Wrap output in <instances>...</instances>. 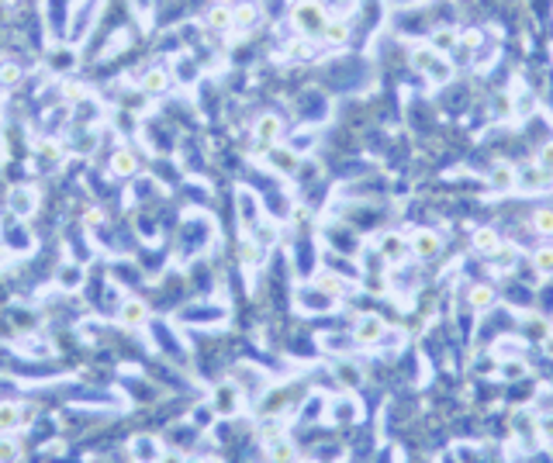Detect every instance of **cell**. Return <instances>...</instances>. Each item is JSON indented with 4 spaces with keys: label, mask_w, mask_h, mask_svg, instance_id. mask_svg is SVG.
Returning <instances> with one entry per match:
<instances>
[{
    "label": "cell",
    "mask_w": 553,
    "mask_h": 463,
    "mask_svg": "<svg viewBox=\"0 0 553 463\" xmlns=\"http://www.w3.org/2000/svg\"><path fill=\"white\" fill-rule=\"evenodd\" d=\"M28 425V411L17 401H0V436H17Z\"/></svg>",
    "instance_id": "cell-6"
},
{
    "label": "cell",
    "mask_w": 553,
    "mask_h": 463,
    "mask_svg": "<svg viewBox=\"0 0 553 463\" xmlns=\"http://www.w3.org/2000/svg\"><path fill=\"white\" fill-rule=\"evenodd\" d=\"M436 63H439V52H436L433 45H415V49H412V66H415L419 73H429Z\"/></svg>",
    "instance_id": "cell-23"
},
{
    "label": "cell",
    "mask_w": 553,
    "mask_h": 463,
    "mask_svg": "<svg viewBox=\"0 0 553 463\" xmlns=\"http://www.w3.org/2000/svg\"><path fill=\"white\" fill-rule=\"evenodd\" d=\"M460 42H463V49H474V45L481 42V31H467V35L460 38Z\"/></svg>",
    "instance_id": "cell-42"
},
{
    "label": "cell",
    "mask_w": 553,
    "mask_h": 463,
    "mask_svg": "<svg viewBox=\"0 0 553 463\" xmlns=\"http://www.w3.org/2000/svg\"><path fill=\"white\" fill-rule=\"evenodd\" d=\"M287 52H290V56H297V59H308V56H311V45H308V42H294Z\"/></svg>",
    "instance_id": "cell-39"
},
{
    "label": "cell",
    "mask_w": 553,
    "mask_h": 463,
    "mask_svg": "<svg viewBox=\"0 0 553 463\" xmlns=\"http://www.w3.org/2000/svg\"><path fill=\"white\" fill-rule=\"evenodd\" d=\"M170 87V73L163 70V66H153L146 77H142V91L146 93H163Z\"/></svg>",
    "instance_id": "cell-25"
},
{
    "label": "cell",
    "mask_w": 553,
    "mask_h": 463,
    "mask_svg": "<svg viewBox=\"0 0 553 463\" xmlns=\"http://www.w3.org/2000/svg\"><path fill=\"white\" fill-rule=\"evenodd\" d=\"M17 77H21V73H17V66H14V63H3V66H0V80H3V87H14V84H17Z\"/></svg>",
    "instance_id": "cell-37"
},
{
    "label": "cell",
    "mask_w": 553,
    "mask_h": 463,
    "mask_svg": "<svg viewBox=\"0 0 553 463\" xmlns=\"http://www.w3.org/2000/svg\"><path fill=\"white\" fill-rule=\"evenodd\" d=\"M515 184H519V170H515V166L498 163V166L488 170V190H494V194H512Z\"/></svg>",
    "instance_id": "cell-8"
},
{
    "label": "cell",
    "mask_w": 553,
    "mask_h": 463,
    "mask_svg": "<svg viewBox=\"0 0 553 463\" xmlns=\"http://www.w3.org/2000/svg\"><path fill=\"white\" fill-rule=\"evenodd\" d=\"M118 318H121L125 329H142V325L149 322V304L132 297V301H125V304L118 308Z\"/></svg>",
    "instance_id": "cell-13"
},
{
    "label": "cell",
    "mask_w": 553,
    "mask_h": 463,
    "mask_svg": "<svg viewBox=\"0 0 553 463\" xmlns=\"http://www.w3.org/2000/svg\"><path fill=\"white\" fill-rule=\"evenodd\" d=\"M529 373V367L522 363V360H505V367H501V377L505 380H519V377H526Z\"/></svg>",
    "instance_id": "cell-34"
},
{
    "label": "cell",
    "mask_w": 553,
    "mask_h": 463,
    "mask_svg": "<svg viewBox=\"0 0 553 463\" xmlns=\"http://www.w3.org/2000/svg\"><path fill=\"white\" fill-rule=\"evenodd\" d=\"M467 304H470L474 311H488V308L494 304V290H491L488 283H474L470 294H467Z\"/></svg>",
    "instance_id": "cell-24"
},
{
    "label": "cell",
    "mask_w": 553,
    "mask_h": 463,
    "mask_svg": "<svg viewBox=\"0 0 553 463\" xmlns=\"http://www.w3.org/2000/svg\"><path fill=\"white\" fill-rule=\"evenodd\" d=\"M21 457H24V446L14 436H0V463H21Z\"/></svg>",
    "instance_id": "cell-29"
},
{
    "label": "cell",
    "mask_w": 553,
    "mask_h": 463,
    "mask_svg": "<svg viewBox=\"0 0 553 463\" xmlns=\"http://www.w3.org/2000/svg\"><path fill=\"white\" fill-rule=\"evenodd\" d=\"M533 432H536V439H540L543 446H553V411H547V415H536V422H533Z\"/></svg>",
    "instance_id": "cell-31"
},
{
    "label": "cell",
    "mask_w": 553,
    "mask_h": 463,
    "mask_svg": "<svg viewBox=\"0 0 553 463\" xmlns=\"http://www.w3.org/2000/svg\"><path fill=\"white\" fill-rule=\"evenodd\" d=\"M322 38H325L329 45H346V42H350V24H346V21H329L325 31H322Z\"/></svg>",
    "instance_id": "cell-28"
},
{
    "label": "cell",
    "mask_w": 553,
    "mask_h": 463,
    "mask_svg": "<svg viewBox=\"0 0 553 463\" xmlns=\"http://www.w3.org/2000/svg\"><path fill=\"white\" fill-rule=\"evenodd\" d=\"M290 21H294V28H297L304 38L322 35V31H325V24H329L325 7H322L318 0H297V3H294V10H290Z\"/></svg>",
    "instance_id": "cell-1"
},
{
    "label": "cell",
    "mask_w": 553,
    "mask_h": 463,
    "mask_svg": "<svg viewBox=\"0 0 553 463\" xmlns=\"http://www.w3.org/2000/svg\"><path fill=\"white\" fill-rule=\"evenodd\" d=\"M533 228H536L540 235L553 239V207H540V211L533 214Z\"/></svg>",
    "instance_id": "cell-32"
},
{
    "label": "cell",
    "mask_w": 553,
    "mask_h": 463,
    "mask_svg": "<svg viewBox=\"0 0 553 463\" xmlns=\"http://www.w3.org/2000/svg\"><path fill=\"white\" fill-rule=\"evenodd\" d=\"M263 453H267V463H297V446H294V439H287V436L267 443Z\"/></svg>",
    "instance_id": "cell-15"
},
{
    "label": "cell",
    "mask_w": 553,
    "mask_h": 463,
    "mask_svg": "<svg viewBox=\"0 0 553 463\" xmlns=\"http://www.w3.org/2000/svg\"><path fill=\"white\" fill-rule=\"evenodd\" d=\"M184 463H211V460H204V457H184Z\"/></svg>",
    "instance_id": "cell-43"
},
{
    "label": "cell",
    "mask_w": 553,
    "mask_h": 463,
    "mask_svg": "<svg viewBox=\"0 0 553 463\" xmlns=\"http://www.w3.org/2000/svg\"><path fill=\"white\" fill-rule=\"evenodd\" d=\"M336 377H339L343 384H350V387L360 384V370H357V367H346V363H336Z\"/></svg>",
    "instance_id": "cell-35"
},
{
    "label": "cell",
    "mask_w": 553,
    "mask_h": 463,
    "mask_svg": "<svg viewBox=\"0 0 553 463\" xmlns=\"http://www.w3.org/2000/svg\"><path fill=\"white\" fill-rule=\"evenodd\" d=\"M135 170H139V156L132 152V149H114V156H111V173L114 177H135Z\"/></svg>",
    "instance_id": "cell-16"
},
{
    "label": "cell",
    "mask_w": 553,
    "mask_h": 463,
    "mask_svg": "<svg viewBox=\"0 0 553 463\" xmlns=\"http://www.w3.org/2000/svg\"><path fill=\"white\" fill-rule=\"evenodd\" d=\"M260 260H263V246H260L253 235H242V242H239V263H242L246 270H253Z\"/></svg>",
    "instance_id": "cell-21"
},
{
    "label": "cell",
    "mask_w": 553,
    "mask_h": 463,
    "mask_svg": "<svg viewBox=\"0 0 553 463\" xmlns=\"http://www.w3.org/2000/svg\"><path fill=\"white\" fill-rule=\"evenodd\" d=\"M408 249H412V256H419V260H436V256L443 253V239H439V232H433V228H415L412 239H408Z\"/></svg>",
    "instance_id": "cell-3"
},
{
    "label": "cell",
    "mask_w": 553,
    "mask_h": 463,
    "mask_svg": "<svg viewBox=\"0 0 553 463\" xmlns=\"http://www.w3.org/2000/svg\"><path fill=\"white\" fill-rule=\"evenodd\" d=\"M408 253H412V249H408L405 235H398V232H384V235H380V256H384L387 263H405Z\"/></svg>",
    "instance_id": "cell-12"
},
{
    "label": "cell",
    "mask_w": 553,
    "mask_h": 463,
    "mask_svg": "<svg viewBox=\"0 0 553 463\" xmlns=\"http://www.w3.org/2000/svg\"><path fill=\"white\" fill-rule=\"evenodd\" d=\"M457 42H460V35H457V31H450V28H443V31H436V35H433V42H429V45H433L436 52H450Z\"/></svg>",
    "instance_id": "cell-33"
},
{
    "label": "cell",
    "mask_w": 553,
    "mask_h": 463,
    "mask_svg": "<svg viewBox=\"0 0 553 463\" xmlns=\"http://www.w3.org/2000/svg\"><path fill=\"white\" fill-rule=\"evenodd\" d=\"M267 159H270V166H274L276 173H294V166H297V152H294V149H276V146H270V149H267Z\"/></svg>",
    "instance_id": "cell-20"
},
{
    "label": "cell",
    "mask_w": 553,
    "mask_h": 463,
    "mask_svg": "<svg viewBox=\"0 0 553 463\" xmlns=\"http://www.w3.org/2000/svg\"><path fill=\"white\" fill-rule=\"evenodd\" d=\"M7 207L17 214V218H28V214H35V207H38V190L35 187H10V194H7Z\"/></svg>",
    "instance_id": "cell-5"
},
{
    "label": "cell",
    "mask_w": 553,
    "mask_h": 463,
    "mask_svg": "<svg viewBox=\"0 0 553 463\" xmlns=\"http://www.w3.org/2000/svg\"><path fill=\"white\" fill-rule=\"evenodd\" d=\"M536 166H543L547 173H553V142H543V149L536 156Z\"/></svg>",
    "instance_id": "cell-36"
},
{
    "label": "cell",
    "mask_w": 553,
    "mask_h": 463,
    "mask_svg": "<svg viewBox=\"0 0 553 463\" xmlns=\"http://www.w3.org/2000/svg\"><path fill=\"white\" fill-rule=\"evenodd\" d=\"M332 301H336V297H329V294L318 290V287H301V290H297V304H301L304 311H315V315H318V311H332Z\"/></svg>",
    "instance_id": "cell-14"
},
{
    "label": "cell",
    "mask_w": 553,
    "mask_h": 463,
    "mask_svg": "<svg viewBox=\"0 0 553 463\" xmlns=\"http://www.w3.org/2000/svg\"><path fill=\"white\" fill-rule=\"evenodd\" d=\"M211 463H215V460H211Z\"/></svg>",
    "instance_id": "cell-44"
},
{
    "label": "cell",
    "mask_w": 553,
    "mask_h": 463,
    "mask_svg": "<svg viewBox=\"0 0 553 463\" xmlns=\"http://www.w3.org/2000/svg\"><path fill=\"white\" fill-rule=\"evenodd\" d=\"M156 463H184V453H177V450H163V457Z\"/></svg>",
    "instance_id": "cell-41"
},
{
    "label": "cell",
    "mask_w": 553,
    "mask_h": 463,
    "mask_svg": "<svg viewBox=\"0 0 553 463\" xmlns=\"http://www.w3.org/2000/svg\"><path fill=\"white\" fill-rule=\"evenodd\" d=\"M239 405H242V391H239V384H218L215 387V394H211V411H218V415H235L239 411Z\"/></svg>",
    "instance_id": "cell-4"
},
{
    "label": "cell",
    "mask_w": 553,
    "mask_h": 463,
    "mask_svg": "<svg viewBox=\"0 0 553 463\" xmlns=\"http://www.w3.org/2000/svg\"><path fill=\"white\" fill-rule=\"evenodd\" d=\"M315 287L325 290L329 297H343V294H346V283H343V277H336V274H318Z\"/></svg>",
    "instance_id": "cell-30"
},
{
    "label": "cell",
    "mask_w": 553,
    "mask_h": 463,
    "mask_svg": "<svg viewBox=\"0 0 553 463\" xmlns=\"http://www.w3.org/2000/svg\"><path fill=\"white\" fill-rule=\"evenodd\" d=\"M360 418V405L353 401V398H339L336 405H332V422H339V425H353Z\"/></svg>",
    "instance_id": "cell-22"
},
{
    "label": "cell",
    "mask_w": 553,
    "mask_h": 463,
    "mask_svg": "<svg viewBox=\"0 0 553 463\" xmlns=\"http://www.w3.org/2000/svg\"><path fill=\"white\" fill-rule=\"evenodd\" d=\"M128 453H132V460L135 463H156L159 457H163V446H159L156 436H135L132 446H128Z\"/></svg>",
    "instance_id": "cell-10"
},
{
    "label": "cell",
    "mask_w": 553,
    "mask_h": 463,
    "mask_svg": "<svg viewBox=\"0 0 553 463\" xmlns=\"http://www.w3.org/2000/svg\"><path fill=\"white\" fill-rule=\"evenodd\" d=\"M204 24L211 28V31H228L235 21H232V7L228 3H215L208 14H204Z\"/></svg>",
    "instance_id": "cell-19"
},
{
    "label": "cell",
    "mask_w": 553,
    "mask_h": 463,
    "mask_svg": "<svg viewBox=\"0 0 553 463\" xmlns=\"http://www.w3.org/2000/svg\"><path fill=\"white\" fill-rule=\"evenodd\" d=\"M87 87H84V84H66V100H73V104H77V100H87Z\"/></svg>",
    "instance_id": "cell-38"
},
{
    "label": "cell",
    "mask_w": 553,
    "mask_h": 463,
    "mask_svg": "<svg viewBox=\"0 0 553 463\" xmlns=\"http://www.w3.org/2000/svg\"><path fill=\"white\" fill-rule=\"evenodd\" d=\"M239 214H242V228H246V232H253V228L260 225V201H256L249 190L239 194Z\"/></svg>",
    "instance_id": "cell-17"
},
{
    "label": "cell",
    "mask_w": 553,
    "mask_h": 463,
    "mask_svg": "<svg viewBox=\"0 0 553 463\" xmlns=\"http://www.w3.org/2000/svg\"><path fill=\"white\" fill-rule=\"evenodd\" d=\"M253 135H256V142H260L263 149L276 146V139L283 135V121H280V114H260V118H256V125H253Z\"/></svg>",
    "instance_id": "cell-7"
},
{
    "label": "cell",
    "mask_w": 553,
    "mask_h": 463,
    "mask_svg": "<svg viewBox=\"0 0 553 463\" xmlns=\"http://www.w3.org/2000/svg\"><path fill=\"white\" fill-rule=\"evenodd\" d=\"M470 246H474V253H481V256H488V260H491V256L501 249V235H498L491 225H481V228H474Z\"/></svg>",
    "instance_id": "cell-11"
},
{
    "label": "cell",
    "mask_w": 553,
    "mask_h": 463,
    "mask_svg": "<svg viewBox=\"0 0 553 463\" xmlns=\"http://www.w3.org/2000/svg\"><path fill=\"white\" fill-rule=\"evenodd\" d=\"M387 336V325H384V318L380 315H360L357 318V325H353V343H360V346H377L380 339Z\"/></svg>",
    "instance_id": "cell-2"
},
{
    "label": "cell",
    "mask_w": 553,
    "mask_h": 463,
    "mask_svg": "<svg viewBox=\"0 0 553 463\" xmlns=\"http://www.w3.org/2000/svg\"><path fill=\"white\" fill-rule=\"evenodd\" d=\"M494 111H498V118H508V114H512V100L501 93V97H498V104H494Z\"/></svg>",
    "instance_id": "cell-40"
},
{
    "label": "cell",
    "mask_w": 553,
    "mask_h": 463,
    "mask_svg": "<svg viewBox=\"0 0 553 463\" xmlns=\"http://www.w3.org/2000/svg\"><path fill=\"white\" fill-rule=\"evenodd\" d=\"M97 10H100V0H80V3H77V17H73V24H70V42H80V38L87 35V24H93Z\"/></svg>",
    "instance_id": "cell-9"
},
{
    "label": "cell",
    "mask_w": 553,
    "mask_h": 463,
    "mask_svg": "<svg viewBox=\"0 0 553 463\" xmlns=\"http://www.w3.org/2000/svg\"><path fill=\"white\" fill-rule=\"evenodd\" d=\"M232 21H235L239 31H242V28H253V24L260 21V7H256V3H239V7H232Z\"/></svg>",
    "instance_id": "cell-26"
},
{
    "label": "cell",
    "mask_w": 553,
    "mask_h": 463,
    "mask_svg": "<svg viewBox=\"0 0 553 463\" xmlns=\"http://www.w3.org/2000/svg\"><path fill=\"white\" fill-rule=\"evenodd\" d=\"M533 270L543 280L553 277V246H540V249L533 253Z\"/></svg>",
    "instance_id": "cell-27"
},
{
    "label": "cell",
    "mask_w": 553,
    "mask_h": 463,
    "mask_svg": "<svg viewBox=\"0 0 553 463\" xmlns=\"http://www.w3.org/2000/svg\"><path fill=\"white\" fill-rule=\"evenodd\" d=\"M553 173H547L543 166H522L519 170V184H515V190H540V187L550 184Z\"/></svg>",
    "instance_id": "cell-18"
}]
</instances>
